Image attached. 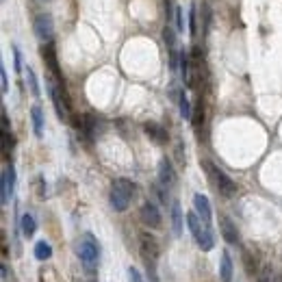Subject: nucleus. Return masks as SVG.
<instances>
[{
    "instance_id": "obj_31",
    "label": "nucleus",
    "mask_w": 282,
    "mask_h": 282,
    "mask_svg": "<svg viewBox=\"0 0 282 282\" xmlns=\"http://www.w3.org/2000/svg\"><path fill=\"white\" fill-rule=\"evenodd\" d=\"M128 282H143V278H141V274L135 267H131L128 269Z\"/></svg>"
},
{
    "instance_id": "obj_29",
    "label": "nucleus",
    "mask_w": 282,
    "mask_h": 282,
    "mask_svg": "<svg viewBox=\"0 0 282 282\" xmlns=\"http://www.w3.org/2000/svg\"><path fill=\"white\" fill-rule=\"evenodd\" d=\"M174 20H176V29L183 33L185 31V20H183V9L176 7V11H174Z\"/></svg>"
},
{
    "instance_id": "obj_8",
    "label": "nucleus",
    "mask_w": 282,
    "mask_h": 282,
    "mask_svg": "<svg viewBox=\"0 0 282 282\" xmlns=\"http://www.w3.org/2000/svg\"><path fill=\"white\" fill-rule=\"evenodd\" d=\"M139 217L145 226H150V228H161V213H159V206L154 202H143L141 204V211H139Z\"/></svg>"
},
{
    "instance_id": "obj_20",
    "label": "nucleus",
    "mask_w": 282,
    "mask_h": 282,
    "mask_svg": "<svg viewBox=\"0 0 282 282\" xmlns=\"http://www.w3.org/2000/svg\"><path fill=\"white\" fill-rule=\"evenodd\" d=\"M178 109H180V115H183V120H191V115H193V109L189 104V98L185 92H180L178 96Z\"/></svg>"
},
{
    "instance_id": "obj_5",
    "label": "nucleus",
    "mask_w": 282,
    "mask_h": 282,
    "mask_svg": "<svg viewBox=\"0 0 282 282\" xmlns=\"http://www.w3.org/2000/svg\"><path fill=\"white\" fill-rule=\"evenodd\" d=\"M35 35L44 41V44H50L52 37H54V26H52V17L48 13H39L37 17H35Z\"/></svg>"
},
{
    "instance_id": "obj_1",
    "label": "nucleus",
    "mask_w": 282,
    "mask_h": 282,
    "mask_svg": "<svg viewBox=\"0 0 282 282\" xmlns=\"http://www.w3.org/2000/svg\"><path fill=\"white\" fill-rule=\"evenodd\" d=\"M135 193H137V187L135 183H131L128 178H117L111 185V193H109V200H111V206L117 213H124L126 208L131 206Z\"/></svg>"
},
{
    "instance_id": "obj_15",
    "label": "nucleus",
    "mask_w": 282,
    "mask_h": 282,
    "mask_svg": "<svg viewBox=\"0 0 282 282\" xmlns=\"http://www.w3.org/2000/svg\"><path fill=\"white\" fill-rule=\"evenodd\" d=\"M171 230L176 236L183 234V211H180L178 202H171Z\"/></svg>"
},
{
    "instance_id": "obj_16",
    "label": "nucleus",
    "mask_w": 282,
    "mask_h": 282,
    "mask_svg": "<svg viewBox=\"0 0 282 282\" xmlns=\"http://www.w3.org/2000/svg\"><path fill=\"white\" fill-rule=\"evenodd\" d=\"M31 120H33V131L37 137H41L44 135V111H41V106L35 104L31 109Z\"/></svg>"
},
{
    "instance_id": "obj_22",
    "label": "nucleus",
    "mask_w": 282,
    "mask_h": 282,
    "mask_svg": "<svg viewBox=\"0 0 282 282\" xmlns=\"http://www.w3.org/2000/svg\"><path fill=\"white\" fill-rule=\"evenodd\" d=\"M11 150H13V137H11V133H9V128H3V157H5V161L11 159Z\"/></svg>"
},
{
    "instance_id": "obj_26",
    "label": "nucleus",
    "mask_w": 282,
    "mask_h": 282,
    "mask_svg": "<svg viewBox=\"0 0 282 282\" xmlns=\"http://www.w3.org/2000/svg\"><path fill=\"white\" fill-rule=\"evenodd\" d=\"M202 24H204V33H208L211 29V7L202 5Z\"/></svg>"
},
{
    "instance_id": "obj_27",
    "label": "nucleus",
    "mask_w": 282,
    "mask_h": 282,
    "mask_svg": "<svg viewBox=\"0 0 282 282\" xmlns=\"http://www.w3.org/2000/svg\"><path fill=\"white\" fill-rule=\"evenodd\" d=\"M0 92L7 94L9 92V78H7V70L0 66Z\"/></svg>"
},
{
    "instance_id": "obj_21",
    "label": "nucleus",
    "mask_w": 282,
    "mask_h": 282,
    "mask_svg": "<svg viewBox=\"0 0 282 282\" xmlns=\"http://www.w3.org/2000/svg\"><path fill=\"white\" fill-rule=\"evenodd\" d=\"M191 124H193V128L200 131L202 128V124H204V104H202V100L196 104L193 109V115H191Z\"/></svg>"
},
{
    "instance_id": "obj_9",
    "label": "nucleus",
    "mask_w": 282,
    "mask_h": 282,
    "mask_svg": "<svg viewBox=\"0 0 282 282\" xmlns=\"http://www.w3.org/2000/svg\"><path fill=\"white\" fill-rule=\"evenodd\" d=\"M143 133L148 135V139H150V141H154L157 145H165V143H167V139H169L167 131L163 128L161 124H157V122H145V124H143Z\"/></svg>"
},
{
    "instance_id": "obj_33",
    "label": "nucleus",
    "mask_w": 282,
    "mask_h": 282,
    "mask_svg": "<svg viewBox=\"0 0 282 282\" xmlns=\"http://www.w3.org/2000/svg\"><path fill=\"white\" fill-rule=\"evenodd\" d=\"M271 282H282V271H280V274H276V276H274V280H271Z\"/></svg>"
},
{
    "instance_id": "obj_6",
    "label": "nucleus",
    "mask_w": 282,
    "mask_h": 282,
    "mask_svg": "<svg viewBox=\"0 0 282 282\" xmlns=\"http://www.w3.org/2000/svg\"><path fill=\"white\" fill-rule=\"evenodd\" d=\"M13 189H15V169L13 165H7L3 169V189H0V202H3V206L11 202Z\"/></svg>"
},
{
    "instance_id": "obj_23",
    "label": "nucleus",
    "mask_w": 282,
    "mask_h": 282,
    "mask_svg": "<svg viewBox=\"0 0 282 282\" xmlns=\"http://www.w3.org/2000/svg\"><path fill=\"white\" fill-rule=\"evenodd\" d=\"M26 85H29L31 94H33L35 98H39V83H37V76H35V72H33L31 68L26 70Z\"/></svg>"
},
{
    "instance_id": "obj_11",
    "label": "nucleus",
    "mask_w": 282,
    "mask_h": 282,
    "mask_svg": "<svg viewBox=\"0 0 282 282\" xmlns=\"http://www.w3.org/2000/svg\"><path fill=\"white\" fill-rule=\"evenodd\" d=\"M220 230H222V236L226 239V243H230V245L239 243V230H236V226L232 224L228 215H220Z\"/></svg>"
},
{
    "instance_id": "obj_24",
    "label": "nucleus",
    "mask_w": 282,
    "mask_h": 282,
    "mask_svg": "<svg viewBox=\"0 0 282 282\" xmlns=\"http://www.w3.org/2000/svg\"><path fill=\"white\" fill-rule=\"evenodd\" d=\"M189 35L191 37L198 35V9H196V5H191V9H189Z\"/></svg>"
},
{
    "instance_id": "obj_28",
    "label": "nucleus",
    "mask_w": 282,
    "mask_h": 282,
    "mask_svg": "<svg viewBox=\"0 0 282 282\" xmlns=\"http://www.w3.org/2000/svg\"><path fill=\"white\" fill-rule=\"evenodd\" d=\"M243 263H245V269H248L250 276H256V265H252V256L248 252H243Z\"/></svg>"
},
{
    "instance_id": "obj_17",
    "label": "nucleus",
    "mask_w": 282,
    "mask_h": 282,
    "mask_svg": "<svg viewBox=\"0 0 282 282\" xmlns=\"http://www.w3.org/2000/svg\"><path fill=\"white\" fill-rule=\"evenodd\" d=\"M20 228H22L24 236H33L35 234V230H37V222H35V217L31 213H24L20 217Z\"/></svg>"
},
{
    "instance_id": "obj_19",
    "label": "nucleus",
    "mask_w": 282,
    "mask_h": 282,
    "mask_svg": "<svg viewBox=\"0 0 282 282\" xmlns=\"http://www.w3.org/2000/svg\"><path fill=\"white\" fill-rule=\"evenodd\" d=\"M50 256H52L50 243H46V241H37V243H35V258H37V261H48Z\"/></svg>"
},
{
    "instance_id": "obj_14",
    "label": "nucleus",
    "mask_w": 282,
    "mask_h": 282,
    "mask_svg": "<svg viewBox=\"0 0 282 282\" xmlns=\"http://www.w3.org/2000/svg\"><path fill=\"white\" fill-rule=\"evenodd\" d=\"M220 280L222 282H232V261L228 250L222 252V261H220Z\"/></svg>"
},
{
    "instance_id": "obj_2",
    "label": "nucleus",
    "mask_w": 282,
    "mask_h": 282,
    "mask_svg": "<svg viewBox=\"0 0 282 282\" xmlns=\"http://www.w3.org/2000/svg\"><path fill=\"white\" fill-rule=\"evenodd\" d=\"M61 80H50L48 83V92H50V98H52V104H54V111H57L59 120L61 122H72V104H70V96L66 94V87L59 85Z\"/></svg>"
},
{
    "instance_id": "obj_4",
    "label": "nucleus",
    "mask_w": 282,
    "mask_h": 282,
    "mask_svg": "<svg viewBox=\"0 0 282 282\" xmlns=\"http://www.w3.org/2000/svg\"><path fill=\"white\" fill-rule=\"evenodd\" d=\"M78 258L85 263L87 267H94L100 258V245L92 232H85L78 241Z\"/></svg>"
},
{
    "instance_id": "obj_32",
    "label": "nucleus",
    "mask_w": 282,
    "mask_h": 282,
    "mask_svg": "<svg viewBox=\"0 0 282 282\" xmlns=\"http://www.w3.org/2000/svg\"><path fill=\"white\" fill-rule=\"evenodd\" d=\"M269 267H263V271H261V278H258V282H267L269 280Z\"/></svg>"
},
{
    "instance_id": "obj_12",
    "label": "nucleus",
    "mask_w": 282,
    "mask_h": 282,
    "mask_svg": "<svg viewBox=\"0 0 282 282\" xmlns=\"http://www.w3.org/2000/svg\"><path fill=\"white\" fill-rule=\"evenodd\" d=\"M193 206H196V213L200 215V220H202L206 226H211L213 211H211V202H208V198L202 196V193H196L193 196Z\"/></svg>"
},
{
    "instance_id": "obj_18",
    "label": "nucleus",
    "mask_w": 282,
    "mask_h": 282,
    "mask_svg": "<svg viewBox=\"0 0 282 282\" xmlns=\"http://www.w3.org/2000/svg\"><path fill=\"white\" fill-rule=\"evenodd\" d=\"M196 243L200 245V250L202 252H208V250H213V245H215V239H213V232H211V226H206L204 232L198 236Z\"/></svg>"
},
{
    "instance_id": "obj_13",
    "label": "nucleus",
    "mask_w": 282,
    "mask_h": 282,
    "mask_svg": "<svg viewBox=\"0 0 282 282\" xmlns=\"http://www.w3.org/2000/svg\"><path fill=\"white\" fill-rule=\"evenodd\" d=\"M159 183L163 187L176 185V171H174V165H171L169 159H161V163H159Z\"/></svg>"
},
{
    "instance_id": "obj_30",
    "label": "nucleus",
    "mask_w": 282,
    "mask_h": 282,
    "mask_svg": "<svg viewBox=\"0 0 282 282\" xmlns=\"http://www.w3.org/2000/svg\"><path fill=\"white\" fill-rule=\"evenodd\" d=\"M13 63H15V72H22V54H20V48L13 46Z\"/></svg>"
},
{
    "instance_id": "obj_3",
    "label": "nucleus",
    "mask_w": 282,
    "mask_h": 282,
    "mask_svg": "<svg viewBox=\"0 0 282 282\" xmlns=\"http://www.w3.org/2000/svg\"><path fill=\"white\" fill-rule=\"evenodd\" d=\"M202 165L206 167V174L213 178L215 189L220 191L224 198H232V196L236 193V183H234V180H232L228 174H224V171L217 167V165H213L211 161H202Z\"/></svg>"
},
{
    "instance_id": "obj_7",
    "label": "nucleus",
    "mask_w": 282,
    "mask_h": 282,
    "mask_svg": "<svg viewBox=\"0 0 282 282\" xmlns=\"http://www.w3.org/2000/svg\"><path fill=\"white\" fill-rule=\"evenodd\" d=\"M139 252H141V258L143 261H159V243L152 234L143 232L139 236Z\"/></svg>"
},
{
    "instance_id": "obj_10",
    "label": "nucleus",
    "mask_w": 282,
    "mask_h": 282,
    "mask_svg": "<svg viewBox=\"0 0 282 282\" xmlns=\"http://www.w3.org/2000/svg\"><path fill=\"white\" fill-rule=\"evenodd\" d=\"M41 57H44V63L48 66L50 70V74L61 80V70H59V61H57V52H54V46H52V41L50 44H44V48H41Z\"/></svg>"
},
{
    "instance_id": "obj_25",
    "label": "nucleus",
    "mask_w": 282,
    "mask_h": 282,
    "mask_svg": "<svg viewBox=\"0 0 282 282\" xmlns=\"http://www.w3.org/2000/svg\"><path fill=\"white\" fill-rule=\"evenodd\" d=\"M163 41L167 44L169 50H176V48H174V46H176V33H174V29H171L169 24L165 26V29H163Z\"/></svg>"
}]
</instances>
